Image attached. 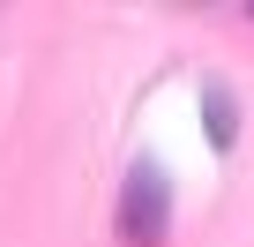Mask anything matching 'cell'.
<instances>
[{
	"label": "cell",
	"mask_w": 254,
	"mask_h": 247,
	"mask_svg": "<svg viewBox=\"0 0 254 247\" xmlns=\"http://www.w3.org/2000/svg\"><path fill=\"white\" fill-rule=\"evenodd\" d=\"M112 232H120V247H165V232H172V180H165L157 158H135V165H127Z\"/></svg>",
	"instance_id": "6da1fadb"
},
{
	"label": "cell",
	"mask_w": 254,
	"mask_h": 247,
	"mask_svg": "<svg viewBox=\"0 0 254 247\" xmlns=\"http://www.w3.org/2000/svg\"><path fill=\"white\" fill-rule=\"evenodd\" d=\"M202 128H209V150H232V143H239V105H232L224 82L202 90Z\"/></svg>",
	"instance_id": "7a4b0ae2"
}]
</instances>
